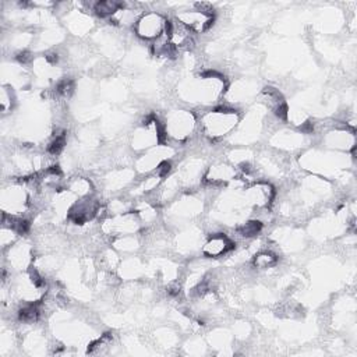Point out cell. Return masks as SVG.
<instances>
[{
    "label": "cell",
    "instance_id": "obj_1",
    "mask_svg": "<svg viewBox=\"0 0 357 357\" xmlns=\"http://www.w3.org/2000/svg\"><path fill=\"white\" fill-rule=\"evenodd\" d=\"M235 111H217L204 118V126L210 135H222L236 124Z\"/></svg>",
    "mask_w": 357,
    "mask_h": 357
},
{
    "label": "cell",
    "instance_id": "obj_2",
    "mask_svg": "<svg viewBox=\"0 0 357 357\" xmlns=\"http://www.w3.org/2000/svg\"><path fill=\"white\" fill-rule=\"evenodd\" d=\"M137 34L144 39H158L165 34L166 21L159 14L149 13L141 17L137 21Z\"/></svg>",
    "mask_w": 357,
    "mask_h": 357
},
{
    "label": "cell",
    "instance_id": "obj_3",
    "mask_svg": "<svg viewBox=\"0 0 357 357\" xmlns=\"http://www.w3.org/2000/svg\"><path fill=\"white\" fill-rule=\"evenodd\" d=\"M179 21L182 22L184 27H187L190 31L203 32L212 25L214 17L210 13L196 10V11H184L182 14H179Z\"/></svg>",
    "mask_w": 357,
    "mask_h": 357
},
{
    "label": "cell",
    "instance_id": "obj_4",
    "mask_svg": "<svg viewBox=\"0 0 357 357\" xmlns=\"http://www.w3.org/2000/svg\"><path fill=\"white\" fill-rule=\"evenodd\" d=\"M233 243L224 235L212 236V238L204 247V254L208 257H218V255H222L226 251H229Z\"/></svg>",
    "mask_w": 357,
    "mask_h": 357
},
{
    "label": "cell",
    "instance_id": "obj_5",
    "mask_svg": "<svg viewBox=\"0 0 357 357\" xmlns=\"http://www.w3.org/2000/svg\"><path fill=\"white\" fill-rule=\"evenodd\" d=\"M120 4L118 1H98L95 4V11L97 14H99L101 17H108V15H112L115 13L119 11Z\"/></svg>",
    "mask_w": 357,
    "mask_h": 357
},
{
    "label": "cell",
    "instance_id": "obj_6",
    "mask_svg": "<svg viewBox=\"0 0 357 357\" xmlns=\"http://www.w3.org/2000/svg\"><path fill=\"white\" fill-rule=\"evenodd\" d=\"M18 317L24 322H34L39 317V310H38L35 304H28V306H25V307H22L20 310Z\"/></svg>",
    "mask_w": 357,
    "mask_h": 357
},
{
    "label": "cell",
    "instance_id": "obj_7",
    "mask_svg": "<svg viewBox=\"0 0 357 357\" xmlns=\"http://www.w3.org/2000/svg\"><path fill=\"white\" fill-rule=\"evenodd\" d=\"M276 264V257L271 252H261L254 258V266L257 268H269Z\"/></svg>",
    "mask_w": 357,
    "mask_h": 357
},
{
    "label": "cell",
    "instance_id": "obj_8",
    "mask_svg": "<svg viewBox=\"0 0 357 357\" xmlns=\"http://www.w3.org/2000/svg\"><path fill=\"white\" fill-rule=\"evenodd\" d=\"M261 229V224L257 222V221H252V222H248V224H245L241 229H240V233H241V236H245V238H250V236H254V235H257L258 231Z\"/></svg>",
    "mask_w": 357,
    "mask_h": 357
},
{
    "label": "cell",
    "instance_id": "obj_9",
    "mask_svg": "<svg viewBox=\"0 0 357 357\" xmlns=\"http://www.w3.org/2000/svg\"><path fill=\"white\" fill-rule=\"evenodd\" d=\"M64 144H66V135L64 134H60V135H56V138L50 142L49 148H48V151H49L52 155H56L59 154L62 149H63Z\"/></svg>",
    "mask_w": 357,
    "mask_h": 357
}]
</instances>
